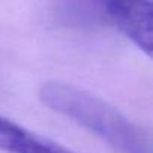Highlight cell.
Returning <instances> with one entry per match:
<instances>
[{"instance_id":"obj_3","label":"cell","mask_w":153,"mask_h":153,"mask_svg":"<svg viewBox=\"0 0 153 153\" xmlns=\"http://www.w3.org/2000/svg\"><path fill=\"white\" fill-rule=\"evenodd\" d=\"M0 149L6 153H72L24 126L0 116Z\"/></svg>"},{"instance_id":"obj_1","label":"cell","mask_w":153,"mask_h":153,"mask_svg":"<svg viewBox=\"0 0 153 153\" xmlns=\"http://www.w3.org/2000/svg\"><path fill=\"white\" fill-rule=\"evenodd\" d=\"M39 98L48 108L78 123L119 153H152L147 132L99 96L71 84L47 83Z\"/></svg>"},{"instance_id":"obj_2","label":"cell","mask_w":153,"mask_h":153,"mask_svg":"<svg viewBox=\"0 0 153 153\" xmlns=\"http://www.w3.org/2000/svg\"><path fill=\"white\" fill-rule=\"evenodd\" d=\"M96 14L119 29L147 56L152 54L153 11L150 0H87Z\"/></svg>"}]
</instances>
